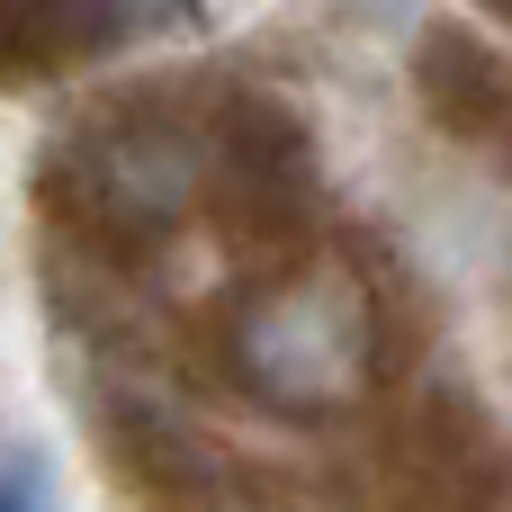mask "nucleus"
<instances>
[{
    "label": "nucleus",
    "instance_id": "2",
    "mask_svg": "<svg viewBox=\"0 0 512 512\" xmlns=\"http://www.w3.org/2000/svg\"><path fill=\"white\" fill-rule=\"evenodd\" d=\"M0 512H36V486H27L18 468H0Z\"/></svg>",
    "mask_w": 512,
    "mask_h": 512
},
{
    "label": "nucleus",
    "instance_id": "1",
    "mask_svg": "<svg viewBox=\"0 0 512 512\" xmlns=\"http://www.w3.org/2000/svg\"><path fill=\"white\" fill-rule=\"evenodd\" d=\"M234 360L243 378L288 405V414H315V405H342L360 396L369 378V297L351 270H306L288 279L279 297H261L234 333Z\"/></svg>",
    "mask_w": 512,
    "mask_h": 512
}]
</instances>
